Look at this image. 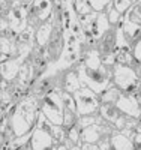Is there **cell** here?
<instances>
[{"label": "cell", "instance_id": "cell-1", "mask_svg": "<svg viewBox=\"0 0 141 150\" xmlns=\"http://www.w3.org/2000/svg\"><path fill=\"white\" fill-rule=\"evenodd\" d=\"M41 112V99L33 95H27L17 101L14 110L9 114L11 126L17 137L26 135L35 129L38 116Z\"/></svg>", "mask_w": 141, "mask_h": 150}, {"label": "cell", "instance_id": "cell-2", "mask_svg": "<svg viewBox=\"0 0 141 150\" xmlns=\"http://www.w3.org/2000/svg\"><path fill=\"white\" fill-rule=\"evenodd\" d=\"M74 69L78 74L81 84L90 87L98 95H101L113 83V68L110 66L101 65L98 68H90V66H86L80 60V63Z\"/></svg>", "mask_w": 141, "mask_h": 150}, {"label": "cell", "instance_id": "cell-3", "mask_svg": "<svg viewBox=\"0 0 141 150\" xmlns=\"http://www.w3.org/2000/svg\"><path fill=\"white\" fill-rule=\"evenodd\" d=\"M113 84L128 95L141 93V75L137 69L116 63L113 66Z\"/></svg>", "mask_w": 141, "mask_h": 150}, {"label": "cell", "instance_id": "cell-4", "mask_svg": "<svg viewBox=\"0 0 141 150\" xmlns=\"http://www.w3.org/2000/svg\"><path fill=\"white\" fill-rule=\"evenodd\" d=\"M77 102V112L78 116H90L98 114L101 108V98L96 92H93L90 87L83 86L80 90L74 93Z\"/></svg>", "mask_w": 141, "mask_h": 150}, {"label": "cell", "instance_id": "cell-5", "mask_svg": "<svg viewBox=\"0 0 141 150\" xmlns=\"http://www.w3.org/2000/svg\"><path fill=\"white\" fill-rule=\"evenodd\" d=\"M41 111L54 125H63L65 116V104H63L62 92H50L41 99Z\"/></svg>", "mask_w": 141, "mask_h": 150}, {"label": "cell", "instance_id": "cell-6", "mask_svg": "<svg viewBox=\"0 0 141 150\" xmlns=\"http://www.w3.org/2000/svg\"><path fill=\"white\" fill-rule=\"evenodd\" d=\"M56 11L54 0H32L29 8V27L38 29L41 24L51 20Z\"/></svg>", "mask_w": 141, "mask_h": 150}, {"label": "cell", "instance_id": "cell-7", "mask_svg": "<svg viewBox=\"0 0 141 150\" xmlns=\"http://www.w3.org/2000/svg\"><path fill=\"white\" fill-rule=\"evenodd\" d=\"M99 114L104 117L108 123H111L116 131H123L125 129L128 116L123 114L116 105H113V104H101Z\"/></svg>", "mask_w": 141, "mask_h": 150}, {"label": "cell", "instance_id": "cell-8", "mask_svg": "<svg viewBox=\"0 0 141 150\" xmlns=\"http://www.w3.org/2000/svg\"><path fill=\"white\" fill-rule=\"evenodd\" d=\"M116 107L123 112V114L138 119L140 112H141V93L140 95L122 93L120 98H119V101L116 102Z\"/></svg>", "mask_w": 141, "mask_h": 150}, {"label": "cell", "instance_id": "cell-9", "mask_svg": "<svg viewBox=\"0 0 141 150\" xmlns=\"http://www.w3.org/2000/svg\"><path fill=\"white\" fill-rule=\"evenodd\" d=\"M57 141L54 140V137L51 135L50 131L35 128L32 132V140L30 146L32 150H54L57 147Z\"/></svg>", "mask_w": 141, "mask_h": 150}, {"label": "cell", "instance_id": "cell-10", "mask_svg": "<svg viewBox=\"0 0 141 150\" xmlns=\"http://www.w3.org/2000/svg\"><path fill=\"white\" fill-rule=\"evenodd\" d=\"M27 60L26 57H15L6 62H2V80L8 81V83H14L18 77V72L21 69V66L24 65V62Z\"/></svg>", "mask_w": 141, "mask_h": 150}, {"label": "cell", "instance_id": "cell-11", "mask_svg": "<svg viewBox=\"0 0 141 150\" xmlns=\"http://www.w3.org/2000/svg\"><path fill=\"white\" fill-rule=\"evenodd\" d=\"M96 48L99 50L101 57L104 56H114L117 53V44H116V26H113L104 36L98 41Z\"/></svg>", "mask_w": 141, "mask_h": 150}, {"label": "cell", "instance_id": "cell-12", "mask_svg": "<svg viewBox=\"0 0 141 150\" xmlns=\"http://www.w3.org/2000/svg\"><path fill=\"white\" fill-rule=\"evenodd\" d=\"M60 86H62V92H68V93H72V95L83 87V84L80 81V77H78V74H77L75 69L62 71Z\"/></svg>", "mask_w": 141, "mask_h": 150}, {"label": "cell", "instance_id": "cell-13", "mask_svg": "<svg viewBox=\"0 0 141 150\" xmlns=\"http://www.w3.org/2000/svg\"><path fill=\"white\" fill-rule=\"evenodd\" d=\"M111 23L108 20V15L105 14V12H99V14L96 15V18L92 21V24L89 27H83V29H87V30H90L93 38L96 41H99L102 36H104L110 29H111Z\"/></svg>", "mask_w": 141, "mask_h": 150}, {"label": "cell", "instance_id": "cell-14", "mask_svg": "<svg viewBox=\"0 0 141 150\" xmlns=\"http://www.w3.org/2000/svg\"><path fill=\"white\" fill-rule=\"evenodd\" d=\"M53 32H54V23H53V18L50 21L41 24L39 27L36 29L35 32V39H36V45L41 47V48H45L53 36Z\"/></svg>", "mask_w": 141, "mask_h": 150}, {"label": "cell", "instance_id": "cell-15", "mask_svg": "<svg viewBox=\"0 0 141 150\" xmlns=\"http://www.w3.org/2000/svg\"><path fill=\"white\" fill-rule=\"evenodd\" d=\"M119 26H120L122 30L125 32L128 41L132 44V47H134L135 42H138V41L141 39V26H140V24H135V23H132V21H129V20H126L125 17H122Z\"/></svg>", "mask_w": 141, "mask_h": 150}, {"label": "cell", "instance_id": "cell-16", "mask_svg": "<svg viewBox=\"0 0 141 150\" xmlns=\"http://www.w3.org/2000/svg\"><path fill=\"white\" fill-rule=\"evenodd\" d=\"M111 150H135L134 141L122 131H114L111 135Z\"/></svg>", "mask_w": 141, "mask_h": 150}, {"label": "cell", "instance_id": "cell-17", "mask_svg": "<svg viewBox=\"0 0 141 150\" xmlns=\"http://www.w3.org/2000/svg\"><path fill=\"white\" fill-rule=\"evenodd\" d=\"M122 93H123V92H122L120 89H117V87L111 83L107 89L99 95L101 104H113V105H116V102L119 101V98H120Z\"/></svg>", "mask_w": 141, "mask_h": 150}, {"label": "cell", "instance_id": "cell-18", "mask_svg": "<svg viewBox=\"0 0 141 150\" xmlns=\"http://www.w3.org/2000/svg\"><path fill=\"white\" fill-rule=\"evenodd\" d=\"M123 17L126 20H129L135 24H140L141 26V0H138V2H135L129 9H128L126 14H123Z\"/></svg>", "mask_w": 141, "mask_h": 150}, {"label": "cell", "instance_id": "cell-19", "mask_svg": "<svg viewBox=\"0 0 141 150\" xmlns=\"http://www.w3.org/2000/svg\"><path fill=\"white\" fill-rule=\"evenodd\" d=\"M65 144L68 146V149L72 147V146H77V144H83V141H81V129H80L78 125H75V126H72L71 129H68V138H66Z\"/></svg>", "mask_w": 141, "mask_h": 150}, {"label": "cell", "instance_id": "cell-20", "mask_svg": "<svg viewBox=\"0 0 141 150\" xmlns=\"http://www.w3.org/2000/svg\"><path fill=\"white\" fill-rule=\"evenodd\" d=\"M116 44H117V50H132V44L128 41L125 32L122 30L119 24L116 26Z\"/></svg>", "mask_w": 141, "mask_h": 150}, {"label": "cell", "instance_id": "cell-21", "mask_svg": "<svg viewBox=\"0 0 141 150\" xmlns=\"http://www.w3.org/2000/svg\"><path fill=\"white\" fill-rule=\"evenodd\" d=\"M51 135L54 137V140L59 144H65L66 138H68V129L63 125H53L51 128Z\"/></svg>", "mask_w": 141, "mask_h": 150}, {"label": "cell", "instance_id": "cell-22", "mask_svg": "<svg viewBox=\"0 0 141 150\" xmlns=\"http://www.w3.org/2000/svg\"><path fill=\"white\" fill-rule=\"evenodd\" d=\"M78 112L77 111H72V110H68L65 108V116H63V126L66 129H71L72 126H75L77 122H78Z\"/></svg>", "mask_w": 141, "mask_h": 150}, {"label": "cell", "instance_id": "cell-23", "mask_svg": "<svg viewBox=\"0 0 141 150\" xmlns=\"http://www.w3.org/2000/svg\"><path fill=\"white\" fill-rule=\"evenodd\" d=\"M74 8H75V12L77 15H87L93 12L90 3H89V0H74Z\"/></svg>", "mask_w": 141, "mask_h": 150}, {"label": "cell", "instance_id": "cell-24", "mask_svg": "<svg viewBox=\"0 0 141 150\" xmlns=\"http://www.w3.org/2000/svg\"><path fill=\"white\" fill-rule=\"evenodd\" d=\"M99 117H101L99 112H98V114H90V116H80L77 125L80 126V129H84V128H87V126H90V125L98 123V122H99Z\"/></svg>", "mask_w": 141, "mask_h": 150}, {"label": "cell", "instance_id": "cell-25", "mask_svg": "<svg viewBox=\"0 0 141 150\" xmlns=\"http://www.w3.org/2000/svg\"><path fill=\"white\" fill-rule=\"evenodd\" d=\"M54 123H51V120L44 114V112L41 111L39 116H38V122H36V126L35 128H39V129H45V131H50L51 132V128H53Z\"/></svg>", "mask_w": 141, "mask_h": 150}, {"label": "cell", "instance_id": "cell-26", "mask_svg": "<svg viewBox=\"0 0 141 150\" xmlns=\"http://www.w3.org/2000/svg\"><path fill=\"white\" fill-rule=\"evenodd\" d=\"M113 0H89V3H90V6L95 12H105L107 6Z\"/></svg>", "mask_w": 141, "mask_h": 150}, {"label": "cell", "instance_id": "cell-27", "mask_svg": "<svg viewBox=\"0 0 141 150\" xmlns=\"http://www.w3.org/2000/svg\"><path fill=\"white\" fill-rule=\"evenodd\" d=\"M62 98H63V104H65V108L77 111V102H75V98L72 93L68 92H62Z\"/></svg>", "mask_w": 141, "mask_h": 150}, {"label": "cell", "instance_id": "cell-28", "mask_svg": "<svg viewBox=\"0 0 141 150\" xmlns=\"http://www.w3.org/2000/svg\"><path fill=\"white\" fill-rule=\"evenodd\" d=\"M113 5H114V8H116L120 14L123 15V14H126L128 9H129L134 3H131L129 0H113Z\"/></svg>", "mask_w": 141, "mask_h": 150}, {"label": "cell", "instance_id": "cell-29", "mask_svg": "<svg viewBox=\"0 0 141 150\" xmlns=\"http://www.w3.org/2000/svg\"><path fill=\"white\" fill-rule=\"evenodd\" d=\"M132 53H134V57L137 59V62L141 65V39H140L138 42L134 44V47H132Z\"/></svg>", "mask_w": 141, "mask_h": 150}, {"label": "cell", "instance_id": "cell-30", "mask_svg": "<svg viewBox=\"0 0 141 150\" xmlns=\"http://www.w3.org/2000/svg\"><path fill=\"white\" fill-rule=\"evenodd\" d=\"M132 141H134V149L135 150H141V134H137Z\"/></svg>", "mask_w": 141, "mask_h": 150}, {"label": "cell", "instance_id": "cell-31", "mask_svg": "<svg viewBox=\"0 0 141 150\" xmlns=\"http://www.w3.org/2000/svg\"><path fill=\"white\" fill-rule=\"evenodd\" d=\"M81 150H101V149H99L98 144H87V143H83Z\"/></svg>", "mask_w": 141, "mask_h": 150}, {"label": "cell", "instance_id": "cell-32", "mask_svg": "<svg viewBox=\"0 0 141 150\" xmlns=\"http://www.w3.org/2000/svg\"><path fill=\"white\" fill-rule=\"evenodd\" d=\"M54 150H68V146L66 144H57V147Z\"/></svg>", "mask_w": 141, "mask_h": 150}, {"label": "cell", "instance_id": "cell-33", "mask_svg": "<svg viewBox=\"0 0 141 150\" xmlns=\"http://www.w3.org/2000/svg\"><path fill=\"white\" fill-rule=\"evenodd\" d=\"M81 146H83V144H77V146H72V147H69L68 150H81Z\"/></svg>", "mask_w": 141, "mask_h": 150}, {"label": "cell", "instance_id": "cell-34", "mask_svg": "<svg viewBox=\"0 0 141 150\" xmlns=\"http://www.w3.org/2000/svg\"><path fill=\"white\" fill-rule=\"evenodd\" d=\"M129 2H131V3H135V2H138V0H129Z\"/></svg>", "mask_w": 141, "mask_h": 150}, {"label": "cell", "instance_id": "cell-35", "mask_svg": "<svg viewBox=\"0 0 141 150\" xmlns=\"http://www.w3.org/2000/svg\"><path fill=\"white\" fill-rule=\"evenodd\" d=\"M138 120H140V122H141V112H140V117H138Z\"/></svg>", "mask_w": 141, "mask_h": 150}]
</instances>
